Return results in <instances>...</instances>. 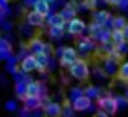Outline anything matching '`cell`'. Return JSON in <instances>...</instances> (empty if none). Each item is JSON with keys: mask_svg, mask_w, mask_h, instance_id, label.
I'll return each instance as SVG.
<instances>
[{"mask_svg": "<svg viewBox=\"0 0 128 117\" xmlns=\"http://www.w3.org/2000/svg\"><path fill=\"white\" fill-rule=\"evenodd\" d=\"M105 2H107L109 5H112V7H118V5H119V2H121V0H105Z\"/></svg>", "mask_w": 128, "mask_h": 117, "instance_id": "cell-36", "label": "cell"}, {"mask_svg": "<svg viewBox=\"0 0 128 117\" xmlns=\"http://www.w3.org/2000/svg\"><path fill=\"white\" fill-rule=\"evenodd\" d=\"M126 23L128 21H126L124 16H114L112 18V30H123Z\"/></svg>", "mask_w": 128, "mask_h": 117, "instance_id": "cell-23", "label": "cell"}, {"mask_svg": "<svg viewBox=\"0 0 128 117\" xmlns=\"http://www.w3.org/2000/svg\"><path fill=\"white\" fill-rule=\"evenodd\" d=\"M6 110H7V112H18V103L12 101V100L7 101V103H6Z\"/></svg>", "mask_w": 128, "mask_h": 117, "instance_id": "cell-30", "label": "cell"}, {"mask_svg": "<svg viewBox=\"0 0 128 117\" xmlns=\"http://www.w3.org/2000/svg\"><path fill=\"white\" fill-rule=\"evenodd\" d=\"M25 80H26V94H40V82H37V80H32V79H28V77H25Z\"/></svg>", "mask_w": 128, "mask_h": 117, "instance_id": "cell-18", "label": "cell"}, {"mask_svg": "<svg viewBox=\"0 0 128 117\" xmlns=\"http://www.w3.org/2000/svg\"><path fill=\"white\" fill-rule=\"evenodd\" d=\"M21 101H23V105H25V108L30 112V110H37V108H40L42 107V100H40V96H37V94H26L25 98H21Z\"/></svg>", "mask_w": 128, "mask_h": 117, "instance_id": "cell-6", "label": "cell"}, {"mask_svg": "<svg viewBox=\"0 0 128 117\" xmlns=\"http://www.w3.org/2000/svg\"><path fill=\"white\" fill-rule=\"evenodd\" d=\"M60 14H62V18H63L65 21H70V19H74V18L77 16V7H76L72 2H68V4L63 5V9L60 11Z\"/></svg>", "mask_w": 128, "mask_h": 117, "instance_id": "cell-13", "label": "cell"}, {"mask_svg": "<svg viewBox=\"0 0 128 117\" xmlns=\"http://www.w3.org/2000/svg\"><path fill=\"white\" fill-rule=\"evenodd\" d=\"M68 73H70V77L72 79H76V80H88L90 79V75H91V70H90V65H88V61L86 59H76L70 66H68Z\"/></svg>", "mask_w": 128, "mask_h": 117, "instance_id": "cell-1", "label": "cell"}, {"mask_svg": "<svg viewBox=\"0 0 128 117\" xmlns=\"http://www.w3.org/2000/svg\"><path fill=\"white\" fill-rule=\"evenodd\" d=\"M121 11H124V12H128V0H121L119 2V5H118Z\"/></svg>", "mask_w": 128, "mask_h": 117, "instance_id": "cell-32", "label": "cell"}, {"mask_svg": "<svg viewBox=\"0 0 128 117\" xmlns=\"http://www.w3.org/2000/svg\"><path fill=\"white\" fill-rule=\"evenodd\" d=\"M121 80H124V82H128V61H123L121 65H119V68H118V73H116Z\"/></svg>", "mask_w": 128, "mask_h": 117, "instance_id": "cell-24", "label": "cell"}, {"mask_svg": "<svg viewBox=\"0 0 128 117\" xmlns=\"http://www.w3.org/2000/svg\"><path fill=\"white\" fill-rule=\"evenodd\" d=\"M110 16H112V14H110L109 11H95V12H93V21L104 26V25H105V21H107Z\"/></svg>", "mask_w": 128, "mask_h": 117, "instance_id": "cell-19", "label": "cell"}, {"mask_svg": "<svg viewBox=\"0 0 128 117\" xmlns=\"http://www.w3.org/2000/svg\"><path fill=\"white\" fill-rule=\"evenodd\" d=\"M44 21H46V16H42V14H39L37 11H28L26 12V25H30L32 28H40V26H44Z\"/></svg>", "mask_w": 128, "mask_h": 117, "instance_id": "cell-5", "label": "cell"}, {"mask_svg": "<svg viewBox=\"0 0 128 117\" xmlns=\"http://www.w3.org/2000/svg\"><path fill=\"white\" fill-rule=\"evenodd\" d=\"M4 28H6V30H11L12 25H11V23H4Z\"/></svg>", "mask_w": 128, "mask_h": 117, "instance_id": "cell-37", "label": "cell"}, {"mask_svg": "<svg viewBox=\"0 0 128 117\" xmlns=\"http://www.w3.org/2000/svg\"><path fill=\"white\" fill-rule=\"evenodd\" d=\"M14 91H16V96H18L20 100L25 98V96H26V80H25V79L16 80V87H14Z\"/></svg>", "mask_w": 128, "mask_h": 117, "instance_id": "cell-21", "label": "cell"}, {"mask_svg": "<svg viewBox=\"0 0 128 117\" xmlns=\"http://www.w3.org/2000/svg\"><path fill=\"white\" fill-rule=\"evenodd\" d=\"M96 107H98L100 110L107 112L109 115H112V114L118 112V103H116L114 96H110V94H100V96L96 98Z\"/></svg>", "mask_w": 128, "mask_h": 117, "instance_id": "cell-3", "label": "cell"}, {"mask_svg": "<svg viewBox=\"0 0 128 117\" xmlns=\"http://www.w3.org/2000/svg\"><path fill=\"white\" fill-rule=\"evenodd\" d=\"M0 59H2V56H0Z\"/></svg>", "mask_w": 128, "mask_h": 117, "instance_id": "cell-41", "label": "cell"}, {"mask_svg": "<svg viewBox=\"0 0 128 117\" xmlns=\"http://www.w3.org/2000/svg\"><path fill=\"white\" fill-rule=\"evenodd\" d=\"M124 96H126V98H128V87H126V91H124Z\"/></svg>", "mask_w": 128, "mask_h": 117, "instance_id": "cell-40", "label": "cell"}, {"mask_svg": "<svg viewBox=\"0 0 128 117\" xmlns=\"http://www.w3.org/2000/svg\"><path fill=\"white\" fill-rule=\"evenodd\" d=\"M93 73H95V77H96V79H105V77H107V73H105V72H104V68H100V66H96Z\"/></svg>", "mask_w": 128, "mask_h": 117, "instance_id": "cell-31", "label": "cell"}, {"mask_svg": "<svg viewBox=\"0 0 128 117\" xmlns=\"http://www.w3.org/2000/svg\"><path fill=\"white\" fill-rule=\"evenodd\" d=\"M32 7H34V11H37V12L42 14V16H48V14L51 12V5H49L48 2H44V0H35V4H34Z\"/></svg>", "mask_w": 128, "mask_h": 117, "instance_id": "cell-17", "label": "cell"}, {"mask_svg": "<svg viewBox=\"0 0 128 117\" xmlns=\"http://www.w3.org/2000/svg\"><path fill=\"white\" fill-rule=\"evenodd\" d=\"M121 32H123V39H124V42H128V23L124 25V28H123Z\"/></svg>", "mask_w": 128, "mask_h": 117, "instance_id": "cell-35", "label": "cell"}, {"mask_svg": "<svg viewBox=\"0 0 128 117\" xmlns=\"http://www.w3.org/2000/svg\"><path fill=\"white\" fill-rule=\"evenodd\" d=\"M48 33L51 39H62L63 37V26H49Z\"/></svg>", "mask_w": 128, "mask_h": 117, "instance_id": "cell-26", "label": "cell"}, {"mask_svg": "<svg viewBox=\"0 0 128 117\" xmlns=\"http://www.w3.org/2000/svg\"><path fill=\"white\" fill-rule=\"evenodd\" d=\"M124 39H123V32L121 30H110V42L114 44V46H118V44H121Z\"/></svg>", "mask_w": 128, "mask_h": 117, "instance_id": "cell-25", "label": "cell"}, {"mask_svg": "<svg viewBox=\"0 0 128 117\" xmlns=\"http://www.w3.org/2000/svg\"><path fill=\"white\" fill-rule=\"evenodd\" d=\"M95 117H110V115H109L107 112H104V110H100V108H98V110L95 112Z\"/></svg>", "mask_w": 128, "mask_h": 117, "instance_id": "cell-34", "label": "cell"}, {"mask_svg": "<svg viewBox=\"0 0 128 117\" xmlns=\"http://www.w3.org/2000/svg\"><path fill=\"white\" fill-rule=\"evenodd\" d=\"M114 100H116V103H118V110L128 107V98H126V96H114Z\"/></svg>", "mask_w": 128, "mask_h": 117, "instance_id": "cell-28", "label": "cell"}, {"mask_svg": "<svg viewBox=\"0 0 128 117\" xmlns=\"http://www.w3.org/2000/svg\"><path fill=\"white\" fill-rule=\"evenodd\" d=\"M44 46H46V42L40 37H32L26 44V49L30 54H39V53H44Z\"/></svg>", "mask_w": 128, "mask_h": 117, "instance_id": "cell-7", "label": "cell"}, {"mask_svg": "<svg viewBox=\"0 0 128 117\" xmlns=\"http://www.w3.org/2000/svg\"><path fill=\"white\" fill-rule=\"evenodd\" d=\"M91 103H93V100H90L86 94H81L79 98H76V100L72 101V107H74L76 112H86Z\"/></svg>", "mask_w": 128, "mask_h": 117, "instance_id": "cell-9", "label": "cell"}, {"mask_svg": "<svg viewBox=\"0 0 128 117\" xmlns=\"http://www.w3.org/2000/svg\"><path fill=\"white\" fill-rule=\"evenodd\" d=\"M56 56H58V63H60V66H63V68H68L76 59H79V53H77V49L68 47V46L56 49Z\"/></svg>", "mask_w": 128, "mask_h": 117, "instance_id": "cell-2", "label": "cell"}, {"mask_svg": "<svg viewBox=\"0 0 128 117\" xmlns=\"http://www.w3.org/2000/svg\"><path fill=\"white\" fill-rule=\"evenodd\" d=\"M96 49V46H95V40L90 37V39H86V37H82V39H79V42H77V51H81L82 54H86V53H93Z\"/></svg>", "mask_w": 128, "mask_h": 117, "instance_id": "cell-10", "label": "cell"}, {"mask_svg": "<svg viewBox=\"0 0 128 117\" xmlns=\"http://www.w3.org/2000/svg\"><path fill=\"white\" fill-rule=\"evenodd\" d=\"M44 54H48V56L53 54V46H51V44H46V46H44Z\"/></svg>", "mask_w": 128, "mask_h": 117, "instance_id": "cell-33", "label": "cell"}, {"mask_svg": "<svg viewBox=\"0 0 128 117\" xmlns=\"http://www.w3.org/2000/svg\"><path fill=\"white\" fill-rule=\"evenodd\" d=\"M44 2H48L49 5H54V4H56V0H44Z\"/></svg>", "mask_w": 128, "mask_h": 117, "instance_id": "cell-39", "label": "cell"}, {"mask_svg": "<svg viewBox=\"0 0 128 117\" xmlns=\"http://www.w3.org/2000/svg\"><path fill=\"white\" fill-rule=\"evenodd\" d=\"M67 32L72 35V37H81L86 33V23L81 19V18H74L70 21H67Z\"/></svg>", "mask_w": 128, "mask_h": 117, "instance_id": "cell-4", "label": "cell"}, {"mask_svg": "<svg viewBox=\"0 0 128 117\" xmlns=\"http://www.w3.org/2000/svg\"><path fill=\"white\" fill-rule=\"evenodd\" d=\"M46 18H48V25H49V26H65V23H67V21L62 18L60 12H54V14L49 12Z\"/></svg>", "mask_w": 128, "mask_h": 117, "instance_id": "cell-16", "label": "cell"}, {"mask_svg": "<svg viewBox=\"0 0 128 117\" xmlns=\"http://www.w3.org/2000/svg\"><path fill=\"white\" fill-rule=\"evenodd\" d=\"M35 68H37V65H35V56L28 53V54L21 59V70H23L25 73H32V72H35Z\"/></svg>", "mask_w": 128, "mask_h": 117, "instance_id": "cell-11", "label": "cell"}, {"mask_svg": "<svg viewBox=\"0 0 128 117\" xmlns=\"http://www.w3.org/2000/svg\"><path fill=\"white\" fill-rule=\"evenodd\" d=\"M116 51L124 58V56H126V53H128V42H124V40H123L121 44H118V46H116Z\"/></svg>", "mask_w": 128, "mask_h": 117, "instance_id": "cell-29", "label": "cell"}, {"mask_svg": "<svg viewBox=\"0 0 128 117\" xmlns=\"http://www.w3.org/2000/svg\"><path fill=\"white\" fill-rule=\"evenodd\" d=\"M102 68H104V72L107 73V75H116L118 73V63L116 61H112L110 58H104V61H102Z\"/></svg>", "mask_w": 128, "mask_h": 117, "instance_id": "cell-14", "label": "cell"}, {"mask_svg": "<svg viewBox=\"0 0 128 117\" xmlns=\"http://www.w3.org/2000/svg\"><path fill=\"white\" fill-rule=\"evenodd\" d=\"M74 107H72V101L67 100L63 105H62V117H74Z\"/></svg>", "mask_w": 128, "mask_h": 117, "instance_id": "cell-22", "label": "cell"}, {"mask_svg": "<svg viewBox=\"0 0 128 117\" xmlns=\"http://www.w3.org/2000/svg\"><path fill=\"white\" fill-rule=\"evenodd\" d=\"M44 117H62V105L48 100V103H44Z\"/></svg>", "mask_w": 128, "mask_h": 117, "instance_id": "cell-8", "label": "cell"}, {"mask_svg": "<svg viewBox=\"0 0 128 117\" xmlns=\"http://www.w3.org/2000/svg\"><path fill=\"white\" fill-rule=\"evenodd\" d=\"M81 94H84L82 87H70V91H68V100H70V101H74V100H76V98H79Z\"/></svg>", "mask_w": 128, "mask_h": 117, "instance_id": "cell-27", "label": "cell"}, {"mask_svg": "<svg viewBox=\"0 0 128 117\" xmlns=\"http://www.w3.org/2000/svg\"><path fill=\"white\" fill-rule=\"evenodd\" d=\"M35 56V65H37V72H40V73H46V70H48V65H49V56L48 54H44V53H39V54H34Z\"/></svg>", "mask_w": 128, "mask_h": 117, "instance_id": "cell-12", "label": "cell"}, {"mask_svg": "<svg viewBox=\"0 0 128 117\" xmlns=\"http://www.w3.org/2000/svg\"><path fill=\"white\" fill-rule=\"evenodd\" d=\"M12 54V46H11V40L9 39H4L0 37V56H2V59H6L7 56Z\"/></svg>", "mask_w": 128, "mask_h": 117, "instance_id": "cell-15", "label": "cell"}, {"mask_svg": "<svg viewBox=\"0 0 128 117\" xmlns=\"http://www.w3.org/2000/svg\"><path fill=\"white\" fill-rule=\"evenodd\" d=\"M82 91H84V94H86L90 100H96V98L102 94L98 86H86V87H82Z\"/></svg>", "mask_w": 128, "mask_h": 117, "instance_id": "cell-20", "label": "cell"}, {"mask_svg": "<svg viewBox=\"0 0 128 117\" xmlns=\"http://www.w3.org/2000/svg\"><path fill=\"white\" fill-rule=\"evenodd\" d=\"M25 4H26V5H34V4H35V0H25Z\"/></svg>", "mask_w": 128, "mask_h": 117, "instance_id": "cell-38", "label": "cell"}]
</instances>
